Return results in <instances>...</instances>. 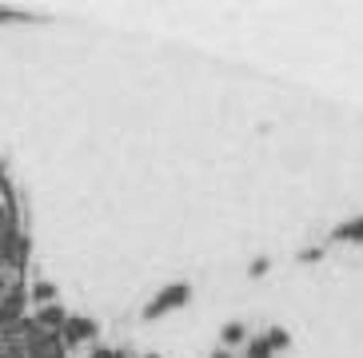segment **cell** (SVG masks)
<instances>
[{"label": "cell", "instance_id": "cell-1", "mask_svg": "<svg viewBox=\"0 0 363 358\" xmlns=\"http://www.w3.org/2000/svg\"><path fill=\"white\" fill-rule=\"evenodd\" d=\"M0 358H156L120 347L88 315L33 283L0 303Z\"/></svg>", "mask_w": 363, "mask_h": 358}, {"label": "cell", "instance_id": "cell-2", "mask_svg": "<svg viewBox=\"0 0 363 358\" xmlns=\"http://www.w3.org/2000/svg\"><path fill=\"white\" fill-rule=\"evenodd\" d=\"M33 283V223L21 183L0 159V303L28 291Z\"/></svg>", "mask_w": 363, "mask_h": 358}]
</instances>
